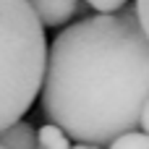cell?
I'll return each instance as SVG.
<instances>
[{"mask_svg": "<svg viewBox=\"0 0 149 149\" xmlns=\"http://www.w3.org/2000/svg\"><path fill=\"white\" fill-rule=\"evenodd\" d=\"M47 63L45 26L26 0H0V131L34 105Z\"/></svg>", "mask_w": 149, "mask_h": 149, "instance_id": "obj_2", "label": "cell"}, {"mask_svg": "<svg viewBox=\"0 0 149 149\" xmlns=\"http://www.w3.org/2000/svg\"><path fill=\"white\" fill-rule=\"evenodd\" d=\"M134 10H136V18H139L141 31L147 34V39H149V0H136Z\"/></svg>", "mask_w": 149, "mask_h": 149, "instance_id": "obj_8", "label": "cell"}, {"mask_svg": "<svg viewBox=\"0 0 149 149\" xmlns=\"http://www.w3.org/2000/svg\"><path fill=\"white\" fill-rule=\"evenodd\" d=\"M37 149H71V139L58 126H42L37 131Z\"/></svg>", "mask_w": 149, "mask_h": 149, "instance_id": "obj_5", "label": "cell"}, {"mask_svg": "<svg viewBox=\"0 0 149 149\" xmlns=\"http://www.w3.org/2000/svg\"><path fill=\"white\" fill-rule=\"evenodd\" d=\"M97 13H115V10H120V8H126V3L128 0H86Z\"/></svg>", "mask_w": 149, "mask_h": 149, "instance_id": "obj_7", "label": "cell"}, {"mask_svg": "<svg viewBox=\"0 0 149 149\" xmlns=\"http://www.w3.org/2000/svg\"><path fill=\"white\" fill-rule=\"evenodd\" d=\"M0 147L3 149H37V131L26 120L10 123L5 131H0Z\"/></svg>", "mask_w": 149, "mask_h": 149, "instance_id": "obj_4", "label": "cell"}, {"mask_svg": "<svg viewBox=\"0 0 149 149\" xmlns=\"http://www.w3.org/2000/svg\"><path fill=\"white\" fill-rule=\"evenodd\" d=\"M29 8L34 10V16L39 18L42 26H60L68 24L76 10H79V0H26Z\"/></svg>", "mask_w": 149, "mask_h": 149, "instance_id": "obj_3", "label": "cell"}, {"mask_svg": "<svg viewBox=\"0 0 149 149\" xmlns=\"http://www.w3.org/2000/svg\"><path fill=\"white\" fill-rule=\"evenodd\" d=\"M71 149H100V147H94V144H76V147H71Z\"/></svg>", "mask_w": 149, "mask_h": 149, "instance_id": "obj_10", "label": "cell"}, {"mask_svg": "<svg viewBox=\"0 0 149 149\" xmlns=\"http://www.w3.org/2000/svg\"><path fill=\"white\" fill-rule=\"evenodd\" d=\"M0 149H3V147H0Z\"/></svg>", "mask_w": 149, "mask_h": 149, "instance_id": "obj_11", "label": "cell"}, {"mask_svg": "<svg viewBox=\"0 0 149 149\" xmlns=\"http://www.w3.org/2000/svg\"><path fill=\"white\" fill-rule=\"evenodd\" d=\"M149 97V39L134 8L86 16L47 52L42 110L79 144L105 147L136 131Z\"/></svg>", "mask_w": 149, "mask_h": 149, "instance_id": "obj_1", "label": "cell"}, {"mask_svg": "<svg viewBox=\"0 0 149 149\" xmlns=\"http://www.w3.org/2000/svg\"><path fill=\"white\" fill-rule=\"evenodd\" d=\"M110 149H149V136L139 134V131H128V134H120L118 139H113Z\"/></svg>", "mask_w": 149, "mask_h": 149, "instance_id": "obj_6", "label": "cell"}, {"mask_svg": "<svg viewBox=\"0 0 149 149\" xmlns=\"http://www.w3.org/2000/svg\"><path fill=\"white\" fill-rule=\"evenodd\" d=\"M139 126L144 128V134L149 136V97L144 100V105H141V115H139Z\"/></svg>", "mask_w": 149, "mask_h": 149, "instance_id": "obj_9", "label": "cell"}]
</instances>
